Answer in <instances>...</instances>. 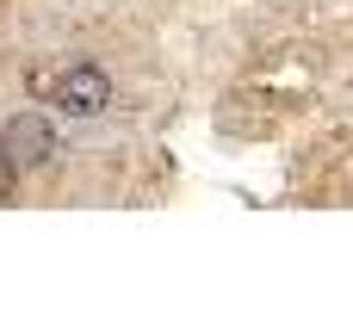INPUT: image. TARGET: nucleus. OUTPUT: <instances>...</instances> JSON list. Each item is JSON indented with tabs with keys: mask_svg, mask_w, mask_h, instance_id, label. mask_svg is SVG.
Here are the masks:
<instances>
[{
	"mask_svg": "<svg viewBox=\"0 0 353 334\" xmlns=\"http://www.w3.org/2000/svg\"><path fill=\"white\" fill-rule=\"evenodd\" d=\"M50 105L68 112V118H99V112L112 105V81H105V68H93V62L62 68L56 87H50Z\"/></svg>",
	"mask_w": 353,
	"mask_h": 334,
	"instance_id": "nucleus-1",
	"label": "nucleus"
},
{
	"mask_svg": "<svg viewBox=\"0 0 353 334\" xmlns=\"http://www.w3.org/2000/svg\"><path fill=\"white\" fill-rule=\"evenodd\" d=\"M12 192H19V161H12V155L0 149V205H6Z\"/></svg>",
	"mask_w": 353,
	"mask_h": 334,
	"instance_id": "nucleus-3",
	"label": "nucleus"
},
{
	"mask_svg": "<svg viewBox=\"0 0 353 334\" xmlns=\"http://www.w3.org/2000/svg\"><path fill=\"white\" fill-rule=\"evenodd\" d=\"M0 149H6L19 167H37V161H50V155H56V130H50L43 118L19 112V118L6 124V136H0Z\"/></svg>",
	"mask_w": 353,
	"mask_h": 334,
	"instance_id": "nucleus-2",
	"label": "nucleus"
}]
</instances>
